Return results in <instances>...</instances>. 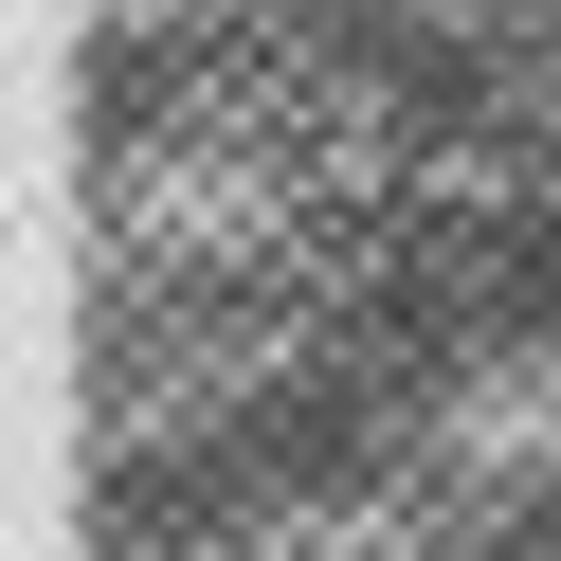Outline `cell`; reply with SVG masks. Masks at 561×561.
<instances>
[{"label":"cell","mask_w":561,"mask_h":561,"mask_svg":"<svg viewBox=\"0 0 561 561\" xmlns=\"http://www.w3.org/2000/svg\"><path fill=\"white\" fill-rule=\"evenodd\" d=\"M471 561H561V507H525V525H489Z\"/></svg>","instance_id":"1"}]
</instances>
